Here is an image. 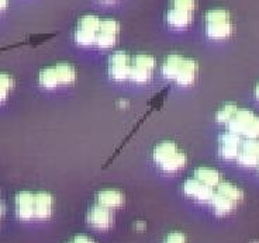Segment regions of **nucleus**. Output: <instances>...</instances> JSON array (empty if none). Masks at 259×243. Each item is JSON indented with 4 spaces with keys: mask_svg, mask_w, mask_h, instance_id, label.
I'll list each match as a JSON object with an SVG mask.
<instances>
[{
    "mask_svg": "<svg viewBox=\"0 0 259 243\" xmlns=\"http://www.w3.org/2000/svg\"><path fill=\"white\" fill-rule=\"evenodd\" d=\"M199 72V65L192 58H186L179 54H170L162 64V76L168 80H174L181 86H190L194 83Z\"/></svg>",
    "mask_w": 259,
    "mask_h": 243,
    "instance_id": "obj_1",
    "label": "nucleus"
},
{
    "mask_svg": "<svg viewBox=\"0 0 259 243\" xmlns=\"http://www.w3.org/2000/svg\"><path fill=\"white\" fill-rule=\"evenodd\" d=\"M152 158H154L155 163L161 167L162 170L169 173L179 172L188 163L186 154L182 152L175 142L170 141H165L158 143L154 148Z\"/></svg>",
    "mask_w": 259,
    "mask_h": 243,
    "instance_id": "obj_2",
    "label": "nucleus"
},
{
    "mask_svg": "<svg viewBox=\"0 0 259 243\" xmlns=\"http://www.w3.org/2000/svg\"><path fill=\"white\" fill-rule=\"evenodd\" d=\"M206 35L211 39H226L233 34L231 14L226 9H211L204 16Z\"/></svg>",
    "mask_w": 259,
    "mask_h": 243,
    "instance_id": "obj_3",
    "label": "nucleus"
},
{
    "mask_svg": "<svg viewBox=\"0 0 259 243\" xmlns=\"http://www.w3.org/2000/svg\"><path fill=\"white\" fill-rule=\"evenodd\" d=\"M100 27V19L95 14H84L78 21L75 30V41L82 46H91L96 42V35Z\"/></svg>",
    "mask_w": 259,
    "mask_h": 243,
    "instance_id": "obj_4",
    "label": "nucleus"
},
{
    "mask_svg": "<svg viewBox=\"0 0 259 243\" xmlns=\"http://www.w3.org/2000/svg\"><path fill=\"white\" fill-rule=\"evenodd\" d=\"M155 58L148 54H138L131 59L130 80L134 83H147L155 69Z\"/></svg>",
    "mask_w": 259,
    "mask_h": 243,
    "instance_id": "obj_5",
    "label": "nucleus"
},
{
    "mask_svg": "<svg viewBox=\"0 0 259 243\" xmlns=\"http://www.w3.org/2000/svg\"><path fill=\"white\" fill-rule=\"evenodd\" d=\"M118 32H120V24H118L117 20H100V27H99V31H97L95 45H97L102 50H109V48L116 45Z\"/></svg>",
    "mask_w": 259,
    "mask_h": 243,
    "instance_id": "obj_6",
    "label": "nucleus"
},
{
    "mask_svg": "<svg viewBox=\"0 0 259 243\" xmlns=\"http://www.w3.org/2000/svg\"><path fill=\"white\" fill-rule=\"evenodd\" d=\"M130 68H131V58L127 55V52H114L109 59V75L117 82H123L128 79Z\"/></svg>",
    "mask_w": 259,
    "mask_h": 243,
    "instance_id": "obj_7",
    "label": "nucleus"
},
{
    "mask_svg": "<svg viewBox=\"0 0 259 243\" xmlns=\"http://www.w3.org/2000/svg\"><path fill=\"white\" fill-rule=\"evenodd\" d=\"M238 163L245 167L259 166V138H245L241 145Z\"/></svg>",
    "mask_w": 259,
    "mask_h": 243,
    "instance_id": "obj_8",
    "label": "nucleus"
},
{
    "mask_svg": "<svg viewBox=\"0 0 259 243\" xmlns=\"http://www.w3.org/2000/svg\"><path fill=\"white\" fill-rule=\"evenodd\" d=\"M242 141L244 139L241 135L228 129L227 132L220 135V155L224 159H237L240 155Z\"/></svg>",
    "mask_w": 259,
    "mask_h": 243,
    "instance_id": "obj_9",
    "label": "nucleus"
},
{
    "mask_svg": "<svg viewBox=\"0 0 259 243\" xmlns=\"http://www.w3.org/2000/svg\"><path fill=\"white\" fill-rule=\"evenodd\" d=\"M183 191H185V194L189 196V197H192V199L194 200H199V201H203V203L211 201V199H213L214 196L213 187L201 183L200 180H197L196 177L185 181V184H183Z\"/></svg>",
    "mask_w": 259,
    "mask_h": 243,
    "instance_id": "obj_10",
    "label": "nucleus"
},
{
    "mask_svg": "<svg viewBox=\"0 0 259 243\" xmlns=\"http://www.w3.org/2000/svg\"><path fill=\"white\" fill-rule=\"evenodd\" d=\"M88 222L96 229H107L113 224V214L109 208L97 204L88 212Z\"/></svg>",
    "mask_w": 259,
    "mask_h": 243,
    "instance_id": "obj_11",
    "label": "nucleus"
},
{
    "mask_svg": "<svg viewBox=\"0 0 259 243\" xmlns=\"http://www.w3.org/2000/svg\"><path fill=\"white\" fill-rule=\"evenodd\" d=\"M256 114L248 109H238V111L234 114V117L230 120V122L227 124L228 125V129L233 131L235 134L244 136V134L246 132V129L251 127V124L255 120Z\"/></svg>",
    "mask_w": 259,
    "mask_h": 243,
    "instance_id": "obj_12",
    "label": "nucleus"
},
{
    "mask_svg": "<svg viewBox=\"0 0 259 243\" xmlns=\"http://www.w3.org/2000/svg\"><path fill=\"white\" fill-rule=\"evenodd\" d=\"M34 199L35 194L30 191H21L16 196V211L17 217L23 221H30L34 215Z\"/></svg>",
    "mask_w": 259,
    "mask_h": 243,
    "instance_id": "obj_13",
    "label": "nucleus"
},
{
    "mask_svg": "<svg viewBox=\"0 0 259 243\" xmlns=\"http://www.w3.org/2000/svg\"><path fill=\"white\" fill-rule=\"evenodd\" d=\"M54 208V197L50 192L39 191L34 199V215L38 219H47L52 215Z\"/></svg>",
    "mask_w": 259,
    "mask_h": 243,
    "instance_id": "obj_14",
    "label": "nucleus"
},
{
    "mask_svg": "<svg viewBox=\"0 0 259 243\" xmlns=\"http://www.w3.org/2000/svg\"><path fill=\"white\" fill-rule=\"evenodd\" d=\"M193 20V13L183 10V9H178V7L169 6L168 13H166V21L170 27L174 28H186L190 26Z\"/></svg>",
    "mask_w": 259,
    "mask_h": 243,
    "instance_id": "obj_15",
    "label": "nucleus"
},
{
    "mask_svg": "<svg viewBox=\"0 0 259 243\" xmlns=\"http://www.w3.org/2000/svg\"><path fill=\"white\" fill-rule=\"evenodd\" d=\"M97 203L109 210H113V208H118L123 205L124 196L123 192L118 190L107 188V190H102L97 194Z\"/></svg>",
    "mask_w": 259,
    "mask_h": 243,
    "instance_id": "obj_16",
    "label": "nucleus"
},
{
    "mask_svg": "<svg viewBox=\"0 0 259 243\" xmlns=\"http://www.w3.org/2000/svg\"><path fill=\"white\" fill-rule=\"evenodd\" d=\"M194 177L210 187H217L221 183V174L211 167H199L194 170Z\"/></svg>",
    "mask_w": 259,
    "mask_h": 243,
    "instance_id": "obj_17",
    "label": "nucleus"
},
{
    "mask_svg": "<svg viewBox=\"0 0 259 243\" xmlns=\"http://www.w3.org/2000/svg\"><path fill=\"white\" fill-rule=\"evenodd\" d=\"M210 203L213 204V208L214 211H215V214L220 215V217L230 214V212L234 210L235 204H237V203H234L233 200L227 199L224 196H221L220 192H214L213 199H211Z\"/></svg>",
    "mask_w": 259,
    "mask_h": 243,
    "instance_id": "obj_18",
    "label": "nucleus"
},
{
    "mask_svg": "<svg viewBox=\"0 0 259 243\" xmlns=\"http://www.w3.org/2000/svg\"><path fill=\"white\" fill-rule=\"evenodd\" d=\"M38 82L46 89H55V87L61 86L55 66H50V68H46V69H42V71L39 72Z\"/></svg>",
    "mask_w": 259,
    "mask_h": 243,
    "instance_id": "obj_19",
    "label": "nucleus"
},
{
    "mask_svg": "<svg viewBox=\"0 0 259 243\" xmlns=\"http://www.w3.org/2000/svg\"><path fill=\"white\" fill-rule=\"evenodd\" d=\"M217 192H220L221 196H224L227 199L233 200L234 203H238V201L244 199V191L241 190L240 187L230 183V181H221L220 184L217 186Z\"/></svg>",
    "mask_w": 259,
    "mask_h": 243,
    "instance_id": "obj_20",
    "label": "nucleus"
},
{
    "mask_svg": "<svg viewBox=\"0 0 259 243\" xmlns=\"http://www.w3.org/2000/svg\"><path fill=\"white\" fill-rule=\"evenodd\" d=\"M55 69H57V73H58L59 84H71L75 82L76 79V71L72 65L66 64V62H59V64L55 65Z\"/></svg>",
    "mask_w": 259,
    "mask_h": 243,
    "instance_id": "obj_21",
    "label": "nucleus"
},
{
    "mask_svg": "<svg viewBox=\"0 0 259 243\" xmlns=\"http://www.w3.org/2000/svg\"><path fill=\"white\" fill-rule=\"evenodd\" d=\"M238 106L235 104V103H226L224 106H221L219 111H217V114H215V120L217 122H220V124H228L230 120L233 118L234 114L238 111Z\"/></svg>",
    "mask_w": 259,
    "mask_h": 243,
    "instance_id": "obj_22",
    "label": "nucleus"
},
{
    "mask_svg": "<svg viewBox=\"0 0 259 243\" xmlns=\"http://www.w3.org/2000/svg\"><path fill=\"white\" fill-rule=\"evenodd\" d=\"M14 80L9 73L0 72V103H3L9 96L10 90L13 89Z\"/></svg>",
    "mask_w": 259,
    "mask_h": 243,
    "instance_id": "obj_23",
    "label": "nucleus"
},
{
    "mask_svg": "<svg viewBox=\"0 0 259 243\" xmlns=\"http://www.w3.org/2000/svg\"><path fill=\"white\" fill-rule=\"evenodd\" d=\"M169 6L183 9V10H188V12L194 13L197 3H196V0H170V5Z\"/></svg>",
    "mask_w": 259,
    "mask_h": 243,
    "instance_id": "obj_24",
    "label": "nucleus"
},
{
    "mask_svg": "<svg viewBox=\"0 0 259 243\" xmlns=\"http://www.w3.org/2000/svg\"><path fill=\"white\" fill-rule=\"evenodd\" d=\"M244 138H259V115L255 117V120L251 124V127L246 129Z\"/></svg>",
    "mask_w": 259,
    "mask_h": 243,
    "instance_id": "obj_25",
    "label": "nucleus"
},
{
    "mask_svg": "<svg viewBox=\"0 0 259 243\" xmlns=\"http://www.w3.org/2000/svg\"><path fill=\"white\" fill-rule=\"evenodd\" d=\"M165 243H186V235L182 232H170Z\"/></svg>",
    "mask_w": 259,
    "mask_h": 243,
    "instance_id": "obj_26",
    "label": "nucleus"
},
{
    "mask_svg": "<svg viewBox=\"0 0 259 243\" xmlns=\"http://www.w3.org/2000/svg\"><path fill=\"white\" fill-rule=\"evenodd\" d=\"M73 243H96L93 239H91L89 236H86V235H78V236L73 237Z\"/></svg>",
    "mask_w": 259,
    "mask_h": 243,
    "instance_id": "obj_27",
    "label": "nucleus"
},
{
    "mask_svg": "<svg viewBox=\"0 0 259 243\" xmlns=\"http://www.w3.org/2000/svg\"><path fill=\"white\" fill-rule=\"evenodd\" d=\"M7 6H9V0H0V12L5 10Z\"/></svg>",
    "mask_w": 259,
    "mask_h": 243,
    "instance_id": "obj_28",
    "label": "nucleus"
},
{
    "mask_svg": "<svg viewBox=\"0 0 259 243\" xmlns=\"http://www.w3.org/2000/svg\"><path fill=\"white\" fill-rule=\"evenodd\" d=\"M137 229H145V222H143V221H141V222H140V221H138V222H137Z\"/></svg>",
    "mask_w": 259,
    "mask_h": 243,
    "instance_id": "obj_29",
    "label": "nucleus"
},
{
    "mask_svg": "<svg viewBox=\"0 0 259 243\" xmlns=\"http://www.w3.org/2000/svg\"><path fill=\"white\" fill-rule=\"evenodd\" d=\"M255 96H256L259 99V83L256 84V86H255Z\"/></svg>",
    "mask_w": 259,
    "mask_h": 243,
    "instance_id": "obj_30",
    "label": "nucleus"
},
{
    "mask_svg": "<svg viewBox=\"0 0 259 243\" xmlns=\"http://www.w3.org/2000/svg\"><path fill=\"white\" fill-rule=\"evenodd\" d=\"M3 212H5V207H3V204H0V217L3 215Z\"/></svg>",
    "mask_w": 259,
    "mask_h": 243,
    "instance_id": "obj_31",
    "label": "nucleus"
},
{
    "mask_svg": "<svg viewBox=\"0 0 259 243\" xmlns=\"http://www.w3.org/2000/svg\"><path fill=\"white\" fill-rule=\"evenodd\" d=\"M103 2H114V0H103Z\"/></svg>",
    "mask_w": 259,
    "mask_h": 243,
    "instance_id": "obj_32",
    "label": "nucleus"
},
{
    "mask_svg": "<svg viewBox=\"0 0 259 243\" xmlns=\"http://www.w3.org/2000/svg\"><path fill=\"white\" fill-rule=\"evenodd\" d=\"M71 243H73V242H71Z\"/></svg>",
    "mask_w": 259,
    "mask_h": 243,
    "instance_id": "obj_33",
    "label": "nucleus"
}]
</instances>
